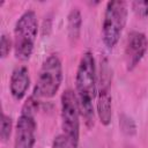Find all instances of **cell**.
<instances>
[{"label":"cell","instance_id":"obj_3","mask_svg":"<svg viewBox=\"0 0 148 148\" xmlns=\"http://www.w3.org/2000/svg\"><path fill=\"white\" fill-rule=\"evenodd\" d=\"M128 3L123 0L108 1L102 22V40L106 49L112 50L119 42L127 23Z\"/></svg>","mask_w":148,"mask_h":148},{"label":"cell","instance_id":"obj_2","mask_svg":"<svg viewBox=\"0 0 148 148\" xmlns=\"http://www.w3.org/2000/svg\"><path fill=\"white\" fill-rule=\"evenodd\" d=\"M38 35V20L32 9L25 10L14 27V54L21 61H27L32 56Z\"/></svg>","mask_w":148,"mask_h":148},{"label":"cell","instance_id":"obj_8","mask_svg":"<svg viewBox=\"0 0 148 148\" xmlns=\"http://www.w3.org/2000/svg\"><path fill=\"white\" fill-rule=\"evenodd\" d=\"M147 51H148L147 36L141 31L130 32L124 50V61L126 69L128 72L133 71L143 59Z\"/></svg>","mask_w":148,"mask_h":148},{"label":"cell","instance_id":"obj_7","mask_svg":"<svg viewBox=\"0 0 148 148\" xmlns=\"http://www.w3.org/2000/svg\"><path fill=\"white\" fill-rule=\"evenodd\" d=\"M112 71L106 58L101 60L99 74H97V96L96 113L103 126H109L112 119V97H111Z\"/></svg>","mask_w":148,"mask_h":148},{"label":"cell","instance_id":"obj_15","mask_svg":"<svg viewBox=\"0 0 148 148\" xmlns=\"http://www.w3.org/2000/svg\"><path fill=\"white\" fill-rule=\"evenodd\" d=\"M51 148H69V146H68L66 138L62 134H59L53 139Z\"/></svg>","mask_w":148,"mask_h":148},{"label":"cell","instance_id":"obj_6","mask_svg":"<svg viewBox=\"0 0 148 148\" xmlns=\"http://www.w3.org/2000/svg\"><path fill=\"white\" fill-rule=\"evenodd\" d=\"M38 106V99L32 95L27 99L22 106L21 113L16 121L14 148H34L36 145V111Z\"/></svg>","mask_w":148,"mask_h":148},{"label":"cell","instance_id":"obj_5","mask_svg":"<svg viewBox=\"0 0 148 148\" xmlns=\"http://www.w3.org/2000/svg\"><path fill=\"white\" fill-rule=\"evenodd\" d=\"M60 117L62 135L66 138L69 148H77L80 142L81 111L76 95L72 89H66L61 94Z\"/></svg>","mask_w":148,"mask_h":148},{"label":"cell","instance_id":"obj_1","mask_svg":"<svg viewBox=\"0 0 148 148\" xmlns=\"http://www.w3.org/2000/svg\"><path fill=\"white\" fill-rule=\"evenodd\" d=\"M75 95L81 117L88 128L95 124V101L97 96V67L92 52L86 51L79 61L75 74Z\"/></svg>","mask_w":148,"mask_h":148},{"label":"cell","instance_id":"obj_14","mask_svg":"<svg viewBox=\"0 0 148 148\" xmlns=\"http://www.w3.org/2000/svg\"><path fill=\"white\" fill-rule=\"evenodd\" d=\"M131 7H132V10L134 12V14L141 18L143 17H147L148 16V1H133L131 2Z\"/></svg>","mask_w":148,"mask_h":148},{"label":"cell","instance_id":"obj_13","mask_svg":"<svg viewBox=\"0 0 148 148\" xmlns=\"http://www.w3.org/2000/svg\"><path fill=\"white\" fill-rule=\"evenodd\" d=\"M12 49H14L13 39L10 38V36L2 34L1 38H0V57H1V59L7 58L8 54L10 53Z\"/></svg>","mask_w":148,"mask_h":148},{"label":"cell","instance_id":"obj_12","mask_svg":"<svg viewBox=\"0 0 148 148\" xmlns=\"http://www.w3.org/2000/svg\"><path fill=\"white\" fill-rule=\"evenodd\" d=\"M12 130H13V121L12 118L6 114L5 112H2L1 114V125H0V138L2 142H7L10 138L12 134Z\"/></svg>","mask_w":148,"mask_h":148},{"label":"cell","instance_id":"obj_4","mask_svg":"<svg viewBox=\"0 0 148 148\" xmlns=\"http://www.w3.org/2000/svg\"><path fill=\"white\" fill-rule=\"evenodd\" d=\"M64 79L62 62L58 54H50L42 64L32 96L39 98H52L59 91Z\"/></svg>","mask_w":148,"mask_h":148},{"label":"cell","instance_id":"obj_10","mask_svg":"<svg viewBox=\"0 0 148 148\" xmlns=\"http://www.w3.org/2000/svg\"><path fill=\"white\" fill-rule=\"evenodd\" d=\"M82 28V15L77 7L71 9L67 16V36L72 45H75L81 36Z\"/></svg>","mask_w":148,"mask_h":148},{"label":"cell","instance_id":"obj_16","mask_svg":"<svg viewBox=\"0 0 148 148\" xmlns=\"http://www.w3.org/2000/svg\"><path fill=\"white\" fill-rule=\"evenodd\" d=\"M128 148H133V147H128Z\"/></svg>","mask_w":148,"mask_h":148},{"label":"cell","instance_id":"obj_9","mask_svg":"<svg viewBox=\"0 0 148 148\" xmlns=\"http://www.w3.org/2000/svg\"><path fill=\"white\" fill-rule=\"evenodd\" d=\"M30 87L29 69L25 66H17L12 72L9 79V91L15 101H21L25 97Z\"/></svg>","mask_w":148,"mask_h":148},{"label":"cell","instance_id":"obj_11","mask_svg":"<svg viewBox=\"0 0 148 148\" xmlns=\"http://www.w3.org/2000/svg\"><path fill=\"white\" fill-rule=\"evenodd\" d=\"M119 126H120V130L124 134L128 135V136H132L136 133V124L134 121V119L132 117H130L128 114L126 113H123L120 114L119 117Z\"/></svg>","mask_w":148,"mask_h":148}]
</instances>
